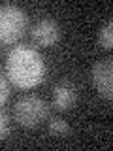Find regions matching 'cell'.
Returning a JSON list of instances; mask_svg holds the SVG:
<instances>
[{"mask_svg": "<svg viewBox=\"0 0 113 151\" xmlns=\"http://www.w3.org/2000/svg\"><path fill=\"white\" fill-rule=\"evenodd\" d=\"M8 76L19 87H34L45 74V64L40 53L30 47H15L8 55Z\"/></svg>", "mask_w": 113, "mask_h": 151, "instance_id": "obj_1", "label": "cell"}, {"mask_svg": "<svg viewBox=\"0 0 113 151\" xmlns=\"http://www.w3.org/2000/svg\"><path fill=\"white\" fill-rule=\"evenodd\" d=\"M26 28V15L21 8L6 4L0 8V42L13 44Z\"/></svg>", "mask_w": 113, "mask_h": 151, "instance_id": "obj_2", "label": "cell"}, {"mask_svg": "<svg viewBox=\"0 0 113 151\" xmlns=\"http://www.w3.org/2000/svg\"><path fill=\"white\" fill-rule=\"evenodd\" d=\"M15 121L21 127H36L47 117V104L40 96H23L15 104Z\"/></svg>", "mask_w": 113, "mask_h": 151, "instance_id": "obj_3", "label": "cell"}, {"mask_svg": "<svg viewBox=\"0 0 113 151\" xmlns=\"http://www.w3.org/2000/svg\"><path fill=\"white\" fill-rule=\"evenodd\" d=\"M91 79L96 91L106 98L113 96V63L111 59L98 60L91 70Z\"/></svg>", "mask_w": 113, "mask_h": 151, "instance_id": "obj_4", "label": "cell"}, {"mask_svg": "<svg viewBox=\"0 0 113 151\" xmlns=\"http://www.w3.org/2000/svg\"><path fill=\"white\" fill-rule=\"evenodd\" d=\"M60 38V28L55 21L51 19H40L34 27H32V40L36 44L44 45V47H51L59 42Z\"/></svg>", "mask_w": 113, "mask_h": 151, "instance_id": "obj_5", "label": "cell"}, {"mask_svg": "<svg viewBox=\"0 0 113 151\" xmlns=\"http://www.w3.org/2000/svg\"><path fill=\"white\" fill-rule=\"evenodd\" d=\"M77 100V91L70 83H59L53 89V102L59 110H70Z\"/></svg>", "mask_w": 113, "mask_h": 151, "instance_id": "obj_6", "label": "cell"}, {"mask_svg": "<svg viewBox=\"0 0 113 151\" xmlns=\"http://www.w3.org/2000/svg\"><path fill=\"white\" fill-rule=\"evenodd\" d=\"M47 130H49L51 136L60 138V136H66L70 132V125L64 119H60V117H53V119L49 121V125H47Z\"/></svg>", "mask_w": 113, "mask_h": 151, "instance_id": "obj_7", "label": "cell"}, {"mask_svg": "<svg viewBox=\"0 0 113 151\" xmlns=\"http://www.w3.org/2000/svg\"><path fill=\"white\" fill-rule=\"evenodd\" d=\"M98 42H100V45H102V47H106V49H109V47L113 45V21H111V19L100 28Z\"/></svg>", "mask_w": 113, "mask_h": 151, "instance_id": "obj_8", "label": "cell"}, {"mask_svg": "<svg viewBox=\"0 0 113 151\" xmlns=\"http://www.w3.org/2000/svg\"><path fill=\"white\" fill-rule=\"evenodd\" d=\"M9 134V121H8V115L0 111V142L6 140Z\"/></svg>", "mask_w": 113, "mask_h": 151, "instance_id": "obj_9", "label": "cell"}, {"mask_svg": "<svg viewBox=\"0 0 113 151\" xmlns=\"http://www.w3.org/2000/svg\"><path fill=\"white\" fill-rule=\"evenodd\" d=\"M8 94H9V89H8V83H6V79L4 78H0V106H2L4 102H6V98H8Z\"/></svg>", "mask_w": 113, "mask_h": 151, "instance_id": "obj_10", "label": "cell"}]
</instances>
